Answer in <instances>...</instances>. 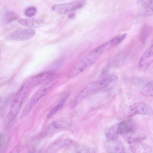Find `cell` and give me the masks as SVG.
<instances>
[{
  "label": "cell",
  "instance_id": "12",
  "mask_svg": "<svg viewBox=\"0 0 153 153\" xmlns=\"http://www.w3.org/2000/svg\"><path fill=\"white\" fill-rule=\"evenodd\" d=\"M126 136L127 137V140L128 142L130 144L135 142L143 141L147 138V135L144 132L136 128Z\"/></svg>",
  "mask_w": 153,
  "mask_h": 153
},
{
  "label": "cell",
  "instance_id": "25",
  "mask_svg": "<svg viewBox=\"0 0 153 153\" xmlns=\"http://www.w3.org/2000/svg\"><path fill=\"white\" fill-rule=\"evenodd\" d=\"M126 36V33H124L119 36L117 37L116 45L121 43L125 39Z\"/></svg>",
  "mask_w": 153,
  "mask_h": 153
},
{
  "label": "cell",
  "instance_id": "16",
  "mask_svg": "<svg viewBox=\"0 0 153 153\" xmlns=\"http://www.w3.org/2000/svg\"><path fill=\"white\" fill-rule=\"evenodd\" d=\"M70 152L93 153L95 152V150L93 148L84 145L74 146L69 150Z\"/></svg>",
  "mask_w": 153,
  "mask_h": 153
},
{
  "label": "cell",
  "instance_id": "4",
  "mask_svg": "<svg viewBox=\"0 0 153 153\" xmlns=\"http://www.w3.org/2000/svg\"><path fill=\"white\" fill-rule=\"evenodd\" d=\"M30 82L25 83L18 90L11 103L7 115L9 122H12L18 114L30 85Z\"/></svg>",
  "mask_w": 153,
  "mask_h": 153
},
{
  "label": "cell",
  "instance_id": "10",
  "mask_svg": "<svg viewBox=\"0 0 153 153\" xmlns=\"http://www.w3.org/2000/svg\"><path fill=\"white\" fill-rule=\"evenodd\" d=\"M153 0H139V14L142 16L151 15L153 13Z\"/></svg>",
  "mask_w": 153,
  "mask_h": 153
},
{
  "label": "cell",
  "instance_id": "21",
  "mask_svg": "<svg viewBox=\"0 0 153 153\" xmlns=\"http://www.w3.org/2000/svg\"><path fill=\"white\" fill-rule=\"evenodd\" d=\"M53 129H66L70 127L68 123L62 121H56L53 122L51 126Z\"/></svg>",
  "mask_w": 153,
  "mask_h": 153
},
{
  "label": "cell",
  "instance_id": "18",
  "mask_svg": "<svg viewBox=\"0 0 153 153\" xmlns=\"http://www.w3.org/2000/svg\"><path fill=\"white\" fill-rule=\"evenodd\" d=\"M118 123L113 124L106 129L105 135L109 139L117 138L118 136L117 129Z\"/></svg>",
  "mask_w": 153,
  "mask_h": 153
},
{
  "label": "cell",
  "instance_id": "22",
  "mask_svg": "<svg viewBox=\"0 0 153 153\" xmlns=\"http://www.w3.org/2000/svg\"><path fill=\"white\" fill-rule=\"evenodd\" d=\"M18 18V15L14 12L7 11L5 14L4 20L7 23H9L17 19Z\"/></svg>",
  "mask_w": 153,
  "mask_h": 153
},
{
  "label": "cell",
  "instance_id": "11",
  "mask_svg": "<svg viewBox=\"0 0 153 153\" xmlns=\"http://www.w3.org/2000/svg\"><path fill=\"white\" fill-rule=\"evenodd\" d=\"M133 123L128 120L118 123L117 131L118 134L126 136L135 128Z\"/></svg>",
  "mask_w": 153,
  "mask_h": 153
},
{
  "label": "cell",
  "instance_id": "29",
  "mask_svg": "<svg viewBox=\"0 0 153 153\" xmlns=\"http://www.w3.org/2000/svg\"><path fill=\"white\" fill-rule=\"evenodd\" d=\"M1 47H0V51H1Z\"/></svg>",
  "mask_w": 153,
  "mask_h": 153
},
{
  "label": "cell",
  "instance_id": "3",
  "mask_svg": "<svg viewBox=\"0 0 153 153\" xmlns=\"http://www.w3.org/2000/svg\"><path fill=\"white\" fill-rule=\"evenodd\" d=\"M102 53L96 48L78 61L68 73L67 77L71 78L79 75L93 64Z\"/></svg>",
  "mask_w": 153,
  "mask_h": 153
},
{
  "label": "cell",
  "instance_id": "9",
  "mask_svg": "<svg viewBox=\"0 0 153 153\" xmlns=\"http://www.w3.org/2000/svg\"><path fill=\"white\" fill-rule=\"evenodd\" d=\"M153 60V46L149 47L142 55L139 63L140 69L146 70L152 63Z\"/></svg>",
  "mask_w": 153,
  "mask_h": 153
},
{
  "label": "cell",
  "instance_id": "20",
  "mask_svg": "<svg viewBox=\"0 0 153 153\" xmlns=\"http://www.w3.org/2000/svg\"><path fill=\"white\" fill-rule=\"evenodd\" d=\"M140 93L145 96L152 97L153 94L152 81L149 82L145 85L141 90Z\"/></svg>",
  "mask_w": 153,
  "mask_h": 153
},
{
  "label": "cell",
  "instance_id": "19",
  "mask_svg": "<svg viewBox=\"0 0 153 153\" xmlns=\"http://www.w3.org/2000/svg\"><path fill=\"white\" fill-rule=\"evenodd\" d=\"M72 141L69 139H65L59 140L54 143L51 146L49 149L51 151L56 150L62 148L70 145Z\"/></svg>",
  "mask_w": 153,
  "mask_h": 153
},
{
  "label": "cell",
  "instance_id": "17",
  "mask_svg": "<svg viewBox=\"0 0 153 153\" xmlns=\"http://www.w3.org/2000/svg\"><path fill=\"white\" fill-rule=\"evenodd\" d=\"M69 95L68 94H65L59 100L57 104L49 112L47 115V118L51 117L62 107L68 97Z\"/></svg>",
  "mask_w": 153,
  "mask_h": 153
},
{
  "label": "cell",
  "instance_id": "15",
  "mask_svg": "<svg viewBox=\"0 0 153 153\" xmlns=\"http://www.w3.org/2000/svg\"><path fill=\"white\" fill-rule=\"evenodd\" d=\"M42 22L41 20L35 19H21L18 21V22L20 24L31 28L39 27Z\"/></svg>",
  "mask_w": 153,
  "mask_h": 153
},
{
  "label": "cell",
  "instance_id": "13",
  "mask_svg": "<svg viewBox=\"0 0 153 153\" xmlns=\"http://www.w3.org/2000/svg\"><path fill=\"white\" fill-rule=\"evenodd\" d=\"M141 141L134 142L130 144L131 151L134 153H150L152 152L150 146Z\"/></svg>",
  "mask_w": 153,
  "mask_h": 153
},
{
  "label": "cell",
  "instance_id": "14",
  "mask_svg": "<svg viewBox=\"0 0 153 153\" xmlns=\"http://www.w3.org/2000/svg\"><path fill=\"white\" fill-rule=\"evenodd\" d=\"M55 74L53 71H49L41 73L33 77L31 82H30V83L34 85L41 84L48 81Z\"/></svg>",
  "mask_w": 153,
  "mask_h": 153
},
{
  "label": "cell",
  "instance_id": "30",
  "mask_svg": "<svg viewBox=\"0 0 153 153\" xmlns=\"http://www.w3.org/2000/svg\"><path fill=\"white\" fill-rule=\"evenodd\" d=\"M58 0V1H62V0Z\"/></svg>",
  "mask_w": 153,
  "mask_h": 153
},
{
  "label": "cell",
  "instance_id": "24",
  "mask_svg": "<svg viewBox=\"0 0 153 153\" xmlns=\"http://www.w3.org/2000/svg\"><path fill=\"white\" fill-rule=\"evenodd\" d=\"M37 9L34 7H30L27 8L25 11V14L27 16L32 17L36 13Z\"/></svg>",
  "mask_w": 153,
  "mask_h": 153
},
{
  "label": "cell",
  "instance_id": "5",
  "mask_svg": "<svg viewBox=\"0 0 153 153\" xmlns=\"http://www.w3.org/2000/svg\"><path fill=\"white\" fill-rule=\"evenodd\" d=\"M86 4L85 0H76L67 3L56 4L52 8L57 13L65 14L82 7Z\"/></svg>",
  "mask_w": 153,
  "mask_h": 153
},
{
  "label": "cell",
  "instance_id": "28",
  "mask_svg": "<svg viewBox=\"0 0 153 153\" xmlns=\"http://www.w3.org/2000/svg\"><path fill=\"white\" fill-rule=\"evenodd\" d=\"M1 102V97H0V103Z\"/></svg>",
  "mask_w": 153,
  "mask_h": 153
},
{
  "label": "cell",
  "instance_id": "8",
  "mask_svg": "<svg viewBox=\"0 0 153 153\" xmlns=\"http://www.w3.org/2000/svg\"><path fill=\"white\" fill-rule=\"evenodd\" d=\"M105 150L109 153H125V150L122 142L117 138L109 139L104 145Z\"/></svg>",
  "mask_w": 153,
  "mask_h": 153
},
{
  "label": "cell",
  "instance_id": "27",
  "mask_svg": "<svg viewBox=\"0 0 153 153\" xmlns=\"http://www.w3.org/2000/svg\"><path fill=\"white\" fill-rule=\"evenodd\" d=\"M75 14L74 13H71L68 15V17L70 19L73 18L75 16Z\"/></svg>",
  "mask_w": 153,
  "mask_h": 153
},
{
  "label": "cell",
  "instance_id": "6",
  "mask_svg": "<svg viewBox=\"0 0 153 153\" xmlns=\"http://www.w3.org/2000/svg\"><path fill=\"white\" fill-rule=\"evenodd\" d=\"M128 110V115L130 117L137 114L149 116L153 114L152 108L142 102H136L132 104L129 107Z\"/></svg>",
  "mask_w": 153,
  "mask_h": 153
},
{
  "label": "cell",
  "instance_id": "1",
  "mask_svg": "<svg viewBox=\"0 0 153 153\" xmlns=\"http://www.w3.org/2000/svg\"><path fill=\"white\" fill-rule=\"evenodd\" d=\"M117 78L116 75H110L89 83L76 95L73 100V103L76 105L78 104L88 96L104 88L116 80Z\"/></svg>",
  "mask_w": 153,
  "mask_h": 153
},
{
  "label": "cell",
  "instance_id": "2",
  "mask_svg": "<svg viewBox=\"0 0 153 153\" xmlns=\"http://www.w3.org/2000/svg\"><path fill=\"white\" fill-rule=\"evenodd\" d=\"M60 74H55L45 83L33 95L25 105L21 115L23 118L26 116L33 107L55 85L59 78Z\"/></svg>",
  "mask_w": 153,
  "mask_h": 153
},
{
  "label": "cell",
  "instance_id": "23",
  "mask_svg": "<svg viewBox=\"0 0 153 153\" xmlns=\"http://www.w3.org/2000/svg\"><path fill=\"white\" fill-rule=\"evenodd\" d=\"M150 32L149 26L146 25L144 26L141 34V40L143 42H144L148 38Z\"/></svg>",
  "mask_w": 153,
  "mask_h": 153
},
{
  "label": "cell",
  "instance_id": "26",
  "mask_svg": "<svg viewBox=\"0 0 153 153\" xmlns=\"http://www.w3.org/2000/svg\"><path fill=\"white\" fill-rule=\"evenodd\" d=\"M4 136L2 134H0V147L1 146L4 140Z\"/></svg>",
  "mask_w": 153,
  "mask_h": 153
},
{
  "label": "cell",
  "instance_id": "7",
  "mask_svg": "<svg viewBox=\"0 0 153 153\" xmlns=\"http://www.w3.org/2000/svg\"><path fill=\"white\" fill-rule=\"evenodd\" d=\"M35 33V30L32 28L19 29L13 32L8 37L13 40L25 41L32 38Z\"/></svg>",
  "mask_w": 153,
  "mask_h": 153
}]
</instances>
